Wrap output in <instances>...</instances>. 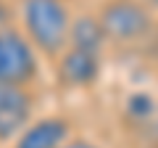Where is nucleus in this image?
Segmentation results:
<instances>
[{
    "instance_id": "20e7f679",
    "label": "nucleus",
    "mask_w": 158,
    "mask_h": 148,
    "mask_svg": "<svg viewBox=\"0 0 158 148\" xmlns=\"http://www.w3.org/2000/svg\"><path fill=\"white\" fill-rule=\"evenodd\" d=\"M34 98L32 87L21 85H0V146L13 143L34 122Z\"/></svg>"
},
{
    "instance_id": "f03ea898",
    "label": "nucleus",
    "mask_w": 158,
    "mask_h": 148,
    "mask_svg": "<svg viewBox=\"0 0 158 148\" xmlns=\"http://www.w3.org/2000/svg\"><path fill=\"white\" fill-rule=\"evenodd\" d=\"M108 45H137L156 29V13L142 0H103L95 11Z\"/></svg>"
},
{
    "instance_id": "9d476101",
    "label": "nucleus",
    "mask_w": 158,
    "mask_h": 148,
    "mask_svg": "<svg viewBox=\"0 0 158 148\" xmlns=\"http://www.w3.org/2000/svg\"><path fill=\"white\" fill-rule=\"evenodd\" d=\"M142 3H145V6L150 8L153 13H158V0H142Z\"/></svg>"
},
{
    "instance_id": "6e6552de",
    "label": "nucleus",
    "mask_w": 158,
    "mask_h": 148,
    "mask_svg": "<svg viewBox=\"0 0 158 148\" xmlns=\"http://www.w3.org/2000/svg\"><path fill=\"white\" fill-rule=\"evenodd\" d=\"M61 148H100L98 143L87 140V137H71V140H66Z\"/></svg>"
},
{
    "instance_id": "1a4fd4ad",
    "label": "nucleus",
    "mask_w": 158,
    "mask_h": 148,
    "mask_svg": "<svg viewBox=\"0 0 158 148\" xmlns=\"http://www.w3.org/2000/svg\"><path fill=\"white\" fill-rule=\"evenodd\" d=\"M8 24H13V11L6 0H0V29L8 27Z\"/></svg>"
},
{
    "instance_id": "423d86ee",
    "label": "nucleus",
    "mask_w": 158,
    "mask_h": 148,
    "mask_svg": "<svg viewBox=\"0 0 158 148\" xmlns=\"http://www.w3.org/2000/svg\"><path fill=\"white\" fill-rule=\"evenodd\" d=\"M71 140V119L61 114L34 116V122L11 143V148H61Z\"/></svg>"
},
{
    "instance_id": "0eeeda50",
    "label": "nucleus",
    "mask_w": 158,
    "mask_h": 148,
    "mask_svg": "<svg viewBox=\"0 0 158 148\" xmlns=\"http://www.w3.org/2000/svg\"><path fill=\"white\" fill-rule=\"evenodd\" d=\"M69 45L71 48H82V50H92V53H106L108 40L103 32L100 21H98L95 11L90 13H77L71 24V34H69Z\"/></svg>"
},
{
    "instance_id": "39448f33",
    "label": "nucleus",
    "mask_w": 158,
    "mask_h": 148,
    "mask_svg": "<svg viewBox=\"0 0 158 148\" xmlns=\"http://www.w3.org/2000/svg\"><path fill=\"white\" fill-rule=\"evenodd\" d=\"M103 72V56L92 50L66 45V50L56 58V74L66 87H92Z\"/></svg>"
},
{
    "instance_id": "f257e3e1",
    "label": "nucleus",
    "mask_w": 158,
    "mask_h": 148,
    "mask_svg": "<svg viewBox=\"0 0 158 148\" xmlns=\"http://www.w3.org/2000/svg\"><path fill=\"white\" fill-rule=\"evenodd\" d=\"M74 16L69 0H16L19 29L34 50L50 61L66 50Z\"/></svg>"
},
{
    "instance_id": "7ed1b4c3",
    "label": "nucleus",
    "mask_w": 158,
    "mask_h": 148,
    "mask_svg": "<svg viewBox=\"0 0 158 148\" xmlns=\"http://www.w3.org/2000/svg\"><path fill=\"white\" fill-rule=\"evenodd\" d=\"M40 77V53L32 48L19 24L0 29V85L32 87Z\"/></svg>"
}]
</instances>
